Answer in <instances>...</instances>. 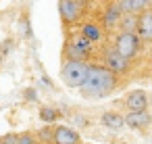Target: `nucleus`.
<instances>
[{
    "mask_svg": "<svg viewBox=\"0 0 152 144\" xmlns=\"http://www.w3.org/2000/svg\"><path fill=\"white\" fill-rule=\"evenodd\" d=\"M115 50L123 57V59H131L137 50H140V38L135 34H119L117 42H115Z\"/></svg>",
    "mask_w": 152,
    "mask_h": 144,
    "instance_id": "nucleus-3",
    "label": "nucleus"
},
{
    "mask_svg": "<svg viewBox=\"0 0 152 144\" xmlns=\"http://www.w3.org/2000/svg\"><path fill=\"white\" fill-rule=\"evenodd\" d=\"M152 121V117L144 111V113H129L127 117H125V125H129V127H135V129H140V127H146L148 123Z\"/></svg>",
    "mask_w": 152,
    "mask_h": 144,
    "instance_id": "nucleus-12",
    "label": "nucleus"
},
{
    "mask_svg": "<svg viewBox=\"0 0 152 144\" xmlns=\"http://www.w3.org/2000/svg\"><path fill=\"white\" fill-rule=\"evenodd\" d=\"M54 144H79V134L71 127L56 125L54 127Z\"/></svg>",
    "mask_w": 152,
    "mask_h": 144,
    "instance_id": "nucleus-7",
    "label": "nucleus"
},
{
    "mask_svg": "<svg viewBox=\"0 0 152 144\" xmlns=\"http://www.w3.org/2000/svg\"><path fill=\"white\" fill-rule=\"evenodd\" d=\"M19 144H36V136L31 132H23L19 134Z\"/></svg>",
    "mask_w": 152,
    "mask_h": 144,
    "instance_id": "nucleus-19",
    "label": "nucleus"
},
{
    "mask_svg": "<svg viewBox=\"0 0 152 144\" xmlns=\"http://www.w3.org/2000/svg\"><path fill=\"white\" fill-rule=\"evenodd\" d=\"M81 36H86L90 42H100L104 38V32L98 23H83L81 25Z\"/></svg>",
    "mask_w": 152,
    "mask_h": 144,
    "instance_id": "nucleus-13",
    "label": "nucleus"
},
{
    "mask_svg": "<svg viewBox=\"0 0 152 144\" xmlns=\"http://www.w3.org/2000/svg\"><path fill=\"white\" fill-rule=\"evenodd\" d=\"M86 9V2H77V0H63L58 2V11H61V17L67 21V23H73L81 17Z\"/></svg>",
    "mask_w": 152,
    "mask_h": 144,
    "instance_id": "nucleus-5",
    "label": "nucleus"
},
{
    "mask_svg": "<svg viewBox=\"0 0 152 144\" xmlns=\"http://www.w3.org/2000/svg\"><path fill=\"white\" fill-rule=\"evenodd\" d=\"M137 17H140V21H137V34H140V38L152 40V11L148 9V11L140 13Z\"/></svg>",
    "mask_w": 152,
    "mask_h": 144,
    "instance_id": "nucleus-10",
    "label": "nucleus"
},
{
    "mask_svg": "<svg viewBox=\"0 0 152 144\" xmlns=\"http://www.w3.org/2000/svg\"><path fill=\"white\" fill-rule=\"evenodd\" d=\"M127 107H129V113H144L146 107H148V98L142 90H135L127 96Z\"/></svg>",
    "mask_w": 152,
    "mask_h": 144,
    "instance_id": "nucleus-9",
    "label": "nucleus"
},
{
    "mask_svg": "<svg viewBox=\"0 0 152 144\" xmlns=\"http://www.w3.org/2000/svg\"><path fill=\"white\" fill-rule=\"evenodd\" d=\"M56 117H58V113H56L54 109H48V107L40 109V119H42L44 123H52V121H54Z\"/></svg>",
    "mask_w": 152,
    "mask_h": 144,
    "instance_id": "nucleus-16",
    "label": "nucleus"
},
{
    "mask_svg": "<svg viewBox=\"0 0 152 144\" xmlns=\"http://www.w3.org/2000/svg\"><path fill=\"white\" fill-rule=\"evenodd\" d=\"M88 73H90V65L86 61H67L61 71L67 88H81L88 79Z\"/></svg>",
    "mask_w": 152,
    "mask_h": 144,
    "instance_id": "nucleus-2",
    "label": "nucleus"
},
{
    "mask_svg": "<svg viewBox=\"0 0 152 144\" xmlns=\"http://www.w3.org/2000/svg\"><path fill=\"white\" fill-rule=\"evenodd\" d=\"M38 136H40V140H42L44 144H48V142H54V127H42Z\"/></svg>",
    "mask_w": 152,
    "mask_h": 144,
    "instance_id": "nucleus-17",
    "label": "nucleus"
},
{
    "mask_svg": "<svg viewBox=\"0 0 152 144\" xmlns=\"http://www.w3.org/2000/svg\"><path fill=\"white\" fill-rule=\"evenodd\" d=\"M104 63H106V67H108L113 73H123V71H127V67H129V61L123 59L115 48L106 50V54H104Z\"/></svg>",
    "mask_w": 152,
    "mask_h": 144,
    "instance_id": "nucleus-6",
    "label": "nucleus"
},
{
    "mask_svg": "<svg viewBox=\"0 0 152 144\" xmlns=\"http://www.w3.org/2000/svg\"><path fill=\"white\" fill-rule=\"evenodd\" d=\"M137 21H140V17H135V15H123V19H121L123 34H135L137 32Z\"/></svg>",
    "mask_w": 152,
    "mask_h": 144,
    "instance_id": "nucleus-15",
    "label": "nucleus"
},
{
    "mask_svg": "<svg viewBox=\"0 0 152 144\" xmlns=\"http://www.w3.org/2000/svg\"><path fill=\"white\" fill-rule=\"evenodd\" d=\"M115 86H117V73H113L106 65H90L88 79L79 90L86 98H102L110 94Z\"/></svg>",
    "mask_w": 152,
    "mask_h": 144,
    "instance_id": "nucleus-1",
    "label": "nucleus"
},
{
    "mask_svg": "<svg viewBox=\"0 0 152 144\" xmlns=\"http://www.w3.org/2000/svg\"><path fill=\"white\" fill-rule=\"evenodd\" d=\"M25 98H27V100H36V98H38V96H36V90H31V88L25 90Z\"/></svg>",
    "mask_w": 152,
    "mask_h": 144,
    "instance_id": "nucleus-20",
    "label": "nucleus"
},
{
    "mask_svg": "<svg viewBox=\"0 0 152 144\" xmlns=\"http://www.w3.org/2000/svg\"><path fill=\"white\" fill-rule=\"evenodd\" d=\"M119 9L123 11V15H135V13H144V11H148V2L146 0H119Z\"/></svg>",
    "mask_w": 152,
    "mask_h": 144,
    "instance_id": "nucleus-11",
    "label": "nucleus"
},
{
    "mask_svg": "<svg viewBox=\"0 0 152 144\" xmlns=\"http://www.w3.org/2000/svg\"><path fill=\"white\" fill-rule=\"evenodd\" d=\"M121 19H123V11L119 9L117 2L108 4L104 9V29H113V27L121 25Z\"/></svg>",
    "mask_w": 152,
    "mask_h": 144,
    "instance_id": "nucleus-8",
    "label": "nucleus"
},
{
    "mask_svg": "<svg viewBox=\"0 0 152 144\" xmlns=\"http://www.w3.org/2000/svg\"><path fill=\"white\" fill-rule=\"evenodd\" d=\"M102 123L106 127H110V129H121L125 125V117H121L117 113H104L102 115Z\"/></svg>",
    "mask_w": 152,
    "mask_h": 144,
    "instance_id": "nucleus-14",
    "label": "nucleus"
},
{
    "mask_svg": "<svg viewBox=\"0 0 152 144\" xmlns=\"http://www.w3.org/2000/svg\"><path fill=\"white\" fill-rule=\"evenodd\" d=\"M0 144H19V134H15V132L4 134L2 138H0Z\"/></svg>",
    "mask_w": 152,
    "mask_h": 144,
    "instance_id": "nucleus-18",
    "label": "nucleus"
},
{
    "mask_svg": "<svg viewBox=\"0 0 152 144\" xmlns=\"http://www.w3.org/2000/svg\"><path fill=\"white\" fill-rule=\"evenodd\" d=\"M92 52V42L86 38V36H75L69 46H67V54H69V61H83L88 54Z\"/></svg>",
    "mask_w": 152,
    "mask_h": 144,
    "instance_id": "nucleus-4",
    "label": "nucleus"
}]
</instances>
